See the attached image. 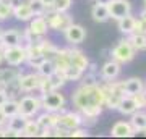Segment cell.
Returning <instances> with one entry per match:
<instances>
[{
  "label": "cell",
  "instance_id": "6da1fadb",
  "mask_svg": "<svg viewBox=\"0 0 146 139\" xmlns=\"http://www.w3.org/2000/svg\"><path fill=\"white\" fill-rule=\"evenodd\" d=\"M104 89L102 84L96 81L94 74H88L84 81L72 94V103L83 117V123H94L101 117L104 108Z\"/></svg>",
  "mask_w": 146,
  "mask_h": 139
},
{
  "label": "cell",
  "instance_id": "7a4b0ae2",
  "mask_svg": "<svg viewBox=\"0 0 146 139\" xmlns=\"http://www.w3.org/2000/svg\"><path fill=\"white\" fill-rule=\"evenodd\" d=\"M102 89H104V107L110 110H117L119 108L120 100L123 99V81H106L102 82Z\"/></svg>",
  "mask_w": 146,
  "mask_h": 139
},
{
  "label": "cell",
  "instance_id": "3957f363",
  "mask_svg": "<svg viewBox=\"0 0 146 139\" xmlns=\"http://www.w3.org/2000/svg\"><path fill=\"white\" fill-rule=\"evenodd\" d=\"M41 103H42V110L46 112H54V113H60L65 108L67 99L62 92H58V89L50 91V92L41 94Z\"/></svg>",
  "mask_w": 146,
  "mask_h": 139
},
{
  "label": "cell",
  "instance_id": "277c9868",
  "mask_svg": "<svg viewBox=\"0 0 146 139\" xmlns=\"http://www.w3.org/2000/svg\"><path fill=\"white\" fill-rule=\"evenodd\" d=\"M135 53L136 50L133 49V45L130 44L128 39H120L115 47L110 50V55H112V60L115 62H119L120 65H123V63H130L133 58H135Z\"/></svg>",
  "mask_w": 146,
  "mask_h": 139
},
{
  "label": "cell",
  "instance_id": "5b68a950",
  "mask_svg": "<svg viewBox=\"0 0 146 139\" xmlns=\"http://www.w3.org/2000/svg\"><path fill=\"white\" fill-rule=\"evenodd\" d=\"M18 102H20V113L23 117H26V118H34L42 110L41 96L26 94V96H23V97L18 99Z\"/></svg>",
  "mask_w": 146,
  "mask_h": 139
},
{
  "label": "cell",
  "instance_id": "8992f818",
  "mask_svg": "<svg viewBox=\"0 0 146 139\" xmlns=\"http://www.w3.org/2000/svg\"><path fill=\"white\" fill-rule=\"evenodd\" d=\"M46 18H47L49 29H52V31H58V32H63L68 26L73 23V18L68 15L67 11L52 10V11H49V13H46Z\"/></svg>",
  "mask_w": 146,
  "mask_h": 139
},
{
  "label": "cell",
  "instance_id": "52a82bcc",
  "mask_svg": "<svg viewBox=\"0 0 146 139\" xmlns=\"http://www.w3.org/2000/svg\"><path fill=\"white\" fill-rule=\"evenodd\" d=\"M3 60L7 62L8 67H21L25 65L28 60L26 55V49L25 45H13V47H5L3 49Z\"/></svg>",
  "mask_w": 146,
  "mask_h": 139
},
{
  "label": "cell",
  "instance_id": "ba28073f",
  "mask_svg": "<svg viewBox=\"0 0 146 139\" xmlns=\"http://www.w3.org/2000/svg\"><path fill=\"white\" fill-rule=\"evenodd\" d=\"M81 125H83V117H81V113H80L78 110L76 112H67V110H63V112L58 113L55 128L73 131L75 128H78Z\"/></svg>",
  "mask_w": 146,
  "mask_h": 139
},
{
  "label": "cell",
  "instance_id": "9c48e42d",
  "mask_svg": "<svg viewBox=\"0 0 146 139\" xmlns=\"http://www.w3.org/2000/svg\"><path fill=\"white\" fill-rule=\"evenodd\" d=\"M42 76L39 73H21L20 78H18V82H20V88L23 94L28 92H34V91H39V84H41Z\"/></svg>",
  "mask_w": 146,
  "mask_h": 139
},
{
  "label": "cell",
  "instance_id": "30bf717a",
  "mask_svg": "<svg viewBox=\"0 0 146 139\" xmlns=\"http://www.w3.org/2000/svg\"><path fill=\"white\" fill-rule=\"evenodd\" d=\"M109 13H110V18L115 21L125 18L127 15L131 13V3L128 0H112L109 5Z\"/></svg>",
  "mask_w": 146,
  "mask_h": 139
},
{
  "label": "cell",
  "instance_id": "8fae6325",
  "mask_svg": "<svg viewBox=\"0 0 146 139\" xmlns=\"http://www.w3.org/2000/svg\"><path fill=\"white\" fill-rule=\"evenodd\" d=\"M26 117H23L21 113L15 115V117H10L7 120V128H5V134L3 136H16L20 138L23 136V128L26 125Z\"/></svg>",
  "mask_w": 146,
  "mask_h": 139
},
{
  "label": "cell",
  "instance_id": "7c38bea8",
  "mask_svg": "<svg viewBox=\"0 0 146 139\" xmlns=\"http://www.w3.org/2000/svg\"><path fill=\"white\" fill-rule=\"evenodd\" d=\"M63 36H65V41H67L68 44L78 45V44H81V42L86 39V29H84L81 24L72 23V24L63 31Z\"/></svg>",
  "mask_w": 146,
  "mask_h": 139
},
{
  "label": "cell",
  "instance_id": "4fadbf2b",
  "mask_svg": "<svg viewBox=\"0 0 146 139\" xmlns=\"http://www.w3.org/2000/svg\"><path fill=\"white\" fill-rule=\"evenodd\" d=\"M28 29L37 37H46L47 31H49V24H47V18L46 15H39V16H33L29 20V26Z\"/></svg>",
  "mask_w": 146,
  "mask_h": 139
},
{
  "label": "cell",
  "instance_id": "5bb4252c",
  "mask_svg": "<svg viewBox=\"0 0 146 139\" xmlns=\"http://www.w3.org/2000/svg\"><path fill=\"white\" fill-rule=\"evenodd\" d=\"M0 39H2V44H3V49L5 47H13V45H20L23 42V37H21V32L18 29H3L0 31Z\"/></svg>",
  "mask_w": 146,
  "mask_h": 139
},
{
  "label": "cell",
  "instance_id": "9a60e30c",
  "mask_svg": "<svg viewBox=\"0 0 146 139\" xmlns=\"http://www.w3.org/2000/svg\"><path fill=\"white\" fill-rule=\"evenodd\" d=\"M120 63L115 62V60H109V62H106L101 68V78L104 79V81H114L117 79L120 74Z\"/></svg>",
  "mask_w": 146,
  "mask_h": 139
},
{
  "label": "cell",
  "instance_id": "2e32d148",
  "mask_svg": "<svg viewBox=\"0 0 146 139\" xmlns=\"http://www.w3.org/2000/svg\"><path fill=\"white\" fill-rule=\"evenodd\" d=\"M13 16L18 21H29L34 16V13H33L31 7H29L28 2L20 0V2H16L15 5H13Z\"/></svg>",
  "mask_w": 146,
  "mask_h": 139
},
{
  "label": "cell",
  "instance_id": "e0dca14e",
  "mask_svg": "<svg viewBox=\"0 0 146 139\" xmlns=\"http://www.w3.org/2000/svg\"><path fill=\"white\" fill-rule=\"evenodd\" d=\"M110 134L114 138H131L135 136V129L130 125V121H117L110 129Z\"/></svg>",
  "mask_w": 146,
  "mask_h": 139
},
{
  "label": "cell",
  "instance_id": "ac0fdd59",
  "mask_svg": "<svg viewBox=\"0 0 146 139\" xmlns=\"http://www.w3.org/2000/svg\"><path fill=\"white\" fill-rule=\"evenodd\" d=\"M68 50H70V60H72L73 67L80 68V70H81V71H84V73L88 71V68H89L88 57H86V55H84L80 49H68Z\"/></svg>",
  "mask_w": 146,
  "mask_h": 139
},
{
  "label": "cell",
  "instance_id": "d6986e66",
  "mask_svg": "<svg viewBox=\"0 0 146 139\" xmlns=\"http://www.w3.org/2000/svg\"><path fill=\"white\" fill-rule=\"evenodd\" d=\"M54 63L58 71L67 70L68 67H72V60H70V50L68 49H57L55 55H54Z\"/></svg>",
  "mask_w": 146,
  "mask_h": 139
},
{
  "label": "cell",
  "instance_id": "ffe728a7",
  "mask_svg": "<svg viewBox=\"0 0 146 139\" xmlns=\"http://www.w3.org/2000/svg\"><path fill=\"white\" fill-rule=\"evenodd\" d=\"M145 91V84L140 78H128L123 81V92L125 96H135V94Z\"/></svg>",
  "mask_w": 146,
  "mask_h": 139
},
{
  "label": "cell",
  "instance_id": "44dd1931",
  "mask_svg": "<svg viewBox=\"0 0 146 139\" xmlns=\"http://www.w3.org/2000/svg\"><path fill=\"white\" fill-rule=\"evenodd\" d=\"M117 110L122 115H131V113H135L136 110H140V107H138V103H136L133 96H123V99L120 100Z\"/></svg>",
  "mask_w": 146,
  "mask_h": 139
},
{
  "label": "cell",
  "instance_id": "7402d4cb",
  "mask_svg": "<svg viewBox=\"0 0 146 139\" xmlns=\"http://www.w3.org/2000/svg\"><path fill=\"white\" fill-rule=\"evenodd\" d=\"M91 16L96 23H106L110 20V13H109V7L107 5H101V3H94L91 8Z\"/></svg>",
  "mask_w": 146,
  "mask_h": 139
},
{
  "label": "cell",
  "instance_id": "603a6c76",
  "mask_svg": "<svg viewBox=\"0 0 146 139\" xmlns=\"http://www.w3.org/2000/svg\"><path fill=\"white\" fill-rule=\"evenodd\" d=\"M57 118L58 113H54V112H42V113H37V123L41 125V128H55L57 125Z\"/></svg>",
  "mask_w": 146,
  "mask_h": 139
},
{
  "label": "cell",
  "instance_id": "cb8c5ba5",
  "mask_svg": "<svg viewBox=\"0 0 146 139\" xmlns=\"http://www.w3.org/2000/svg\"><path fill=\"white\" fill-rule=\"evenodd\" d=\"M21 74L20 70H16V67H10V68H0V89H3L11 81Z\"/></svg>",
  "mask_w": 146,
  "mask_h": 139
},
{
  "label": "cell",
  "instance_id": "d4e9b609",
  "mask_svg": "<svg viewBox=\"0 0 146 139\" xmlns=\"http://www.w3.org/2000/svg\"><path fill=\"white\" fill-rule=\"evenodd\" d=\"M130 125L133 126L135 129V133H143L146 129V113L145 112H140V110H136L135 113L130 115Z\"/></svg>",
  "mask_w": 146,
  "mask_h": 139
},
{
  "label": "cell",
  "instance_id": "484cf974",
  "mask_svg": "<svg viewBox=\"0 0 146 139\" xmlns=\"http://www.w3.org/2000/svg\"><path fill=\"white\" fill-rule=\"evenodd\" d=\"M117 26H119L120 32H123L125 36H130L135 31V16H131V13L127 15L125 18H122V20L117 21Z\"/></svg>",
  "mask_w": 146,
  "mask_h": 139
},
{
  "label": "cell",
  "instance_id": "4316f807",
  "mask_svg": "<svg viewBox=\"0 0 146 139\" xmlns=\"http://www.w3.org/2000/svg\"><path fill=\"white\" fill-rule=\"evenodd\" d=\"M0 110L3 112L7 118H10V117H15V115L20 113V102H18V99H8L2 107Z\"/></svg>",
  "mask_w": 146,
  "mask_h": 139
},
{
  "label": "cell",
  "instance_id": "83f0119b",
  "mask_svg": "<svg viewBox=\"0 0 146 139\" xmlns=\"http://www.w3.org/2000/svg\"><path fill=\"white\" fill-rule=\"evenodd\" d=\"M41 125L37 123V120H31L28 118L26 120V125H25V128H23V136H26V138H36L41 134Z\"/></svg>",
  "mask_w": 146,
  "mask_h": 139
},
{
  "label": "cell",
  "instance_id": "f1b7e54d",
  "mask_svg": "<svg viewBox=\"0 0 146 139\" xmlns=\"http://www.w3.org/2000/svg\"><path fill=\"white\" fill-rule=\"evenodd\" d=\"M127 39L130 41V44L133 45V49H135L136 52L146 50V34H141V32H133V34H130Z\"/></svg>",
  "mask_w": 146,
  "mask_h": 139
},
{
  "label": "cell",
  "instance_id": "f546056e",
  "mask_svg": "<svg viewBox=\"0 0 146 139\" xmlns=\"http://www.w3.org/2000/svg\"><path fill=\"white\" fill-rule=\"evenodd\" d=\"M18 78L11 79L5 88H3L5 89V92L8 94V99H18V97H21V94H23L21 92V88H20V82H18Z\"/></svg>",
  "mask_w": 146,
  "mask_h": 139
},
{
  "label": "cell",
  "instance_id": "4dcf8cb0",
  "mask_svg": "<svg viewBox=\"0 0 146 139\" xmlns=\"http://www.w3.org/2000/svg\"><path fill=\"white\" fill-rule=\"evenodd\" d=\"M37 73L41 74V76H50L54 71H57V68H55V63H54L52 58H46L44 62L36 68Z\"/></svg>",
  "mask_w": 146,
  "mask_h": 139
},
{
  "label": "cell",
  "instance_id": "1f68e13d",
  "mask_svg": "<svg viewBox=\"0 0 146 139\" xmlns=\"http://www.w3.org/2000/svg\"><path fill=\"white\" fill-rule=\"evenodd\" d=\"M39 42H41V49H42L44 57L46 58H54V55H55V52H57L58 47H55L49 39H44V37H41V41Z\"/></svg>",
  "mask_w": 146,
  "mask_h": 139
},
{
  "label": "cell",
  "instance_id": "d6a6232c",
  "mask_svg": "<svg viewBox=\"0 0 146 139\" xmlns=\"http://www.w3.org/2000/svg\"><path fill=\"white\" fill-rule=\"evenodd\" d=\"M63 74H65V78H67V82L68 81H80L81 78H83V74H84V71H81L80 68H76V67H68L67 70H63Z\"/></svg>",
  "mask_w": 146,
  "mask_h": 139
},
{
  "label": "cell",
  "instance_id": "836d02e7",
  "mask_svg": "<svg viewBox=\"0 0 146 139\" xmlns=\"http://www.w3.org/2000/svg\"><path fill=\"white\" fill-rule=\"evenodd\" d=\"M28 3H29V7H31V10H33V13H34V16L46 15V13H47L46 7H44V3H42V0H29Z\"/></svg>",
  "mask_w": 146,
  "mask_h": 139
},
{
  "label": "cell",
  "instance_id": "e575fe53",
  "mask_svg": "<svg viewBox=\"0 0 146 139\" xmlns=\"http://www.w3.org/2000/svg\"><path fill=\"white\" fill-rule=\"evenodd\" d=\"M73 0H55L54 2V10L57 11H68L72 7Z\"/></svg>",
  "mask_w": 146,
  "mask_h": 139
},
{
  "label": "cell",
  "instance_id": "d590c367",
  "mask_svg": "<svg viewBox=\"0 0 146 139\" xmlns=\"http://www.w3.org/2000/svg\"><path fill=\"white\" fill-rule=\"evenodd\" d=\"M133 32H141V34H146V20L145 18H135V31Z\"/></svg>",
  "mask_w": 146,
  "mask_h": 139
},
{
  "label": "cell",
  "instance_id": "8d00e7d4",
  "mask_svg": "<svg viewBox=\"0 0 146 139\" xmlns=\"http://www.w3.org/2000/svg\"><path fill=\"white\" fill-rule=\"evenodd\" d=\"M86 136H89L88 129H86V128H81V126L75 128L73 131H70V138H86Z\"/></svg>",
  "mask_w": 146,
  "mask_h": 139
},
{
  "label": "cell",
  "instance_id": "74e56055",
  "mask_svg": "<svg viewBox=\"0 0 146 139\" xmlns=\"http://www.w3.org/2000/svg\"><path fill=\"white\" fill-rule=\"evenodd\" d=\"M133 97H135V100H136V103H138L140 110H141V108H145V107H146V91H141V92L135 94Z\"/></svg>",
  "mask_w": 146,
  "mask_h": 139
},
{
  "label": "cell",
  "instance_id": "f35d334b",
  "mask_svg": "<svg viewBox=\"0 0 146 139\" xmlns=\"http://www.w3.org/2000/svg\"><path fill=\"white\" fill-rule=\"evenodd\" d=\"M54 2H55V0H42V3H44V7H46L47 13L54 10Z\"/></svg>",
  "mask_w": 146,
  "mask_h": 139
},
{
  "label": "cell",
  "instance_id": "ab89813d",
  "mask_svg": "<svg viewBox=\"0 0 146 139\" xmlns=\"http://www.w3.org/2000/svg\"><path fill=\"white\" fill-rule=\"evenodd\" d=\"M8 100V94L5 92V89H0V107Z\"/></svg>",
  "mask_w": 146,
  "mask_h": 139
},
{
  "label": "cell",
  "instance_id": "60d3db41",
  "mask_svg": "<svg viewBox=\"0 0 146 139\" xmlns=\"http://www.w3.org/2000/svg\"><path fill=\"white\" fill-rule=\"evenodd\" d=\"M7 120H8V118H7L5 115H3V112L0 110V128H3V126L7 125Z\"/></svg>",
  "mask_w": 146,
  "mask_h": 139
},
{
  "label": "cell",
  "instance_id": "b9f144b4",
  "mask_svg": "<svg viewBox=\"0 0 146 139\" xmlns=\"http://www.w3.org/2000/svg\"><path fill=\"white\" fill-rule=\"evenodd\" d=\"M112 0H94V3H101V5H109Z\"/></svg>",
  "mask_w": 146,
  "mask_h": 139
},
{
  "label": "cell",
  "instance_id": "7bdbcfd3",
  "mask_svg": "<svg viewBox=\"0 0 146 139\" xmlns=\"http://www.w3.org/2000/svg\"><path fill=\"white\" fill-rule=\"evenodd\" d=\"M2 62H5L3 60V49H0V65H2Z\"/></svg>",
  "mask_w": 146,
  "mask_h": 139
},
{
  "label": "cell",
  "instance_id": "ee69618b",
  "mask_svg": "<svg viewBox=\"0 0 146 139\" xmlns=\"http://www.w3.org/2000/svg\"><path fill=\"white\" fill-rule=\"evenodd\" d=\"M140 16H141V18H145V20H146V8H145V10H143V11H141V13H140Z\"/></svg>",
  "mask_w": 146,
  "mask_h": 139
},
{
  "label": "cell",
  "instance_id": "f6af8a7d",
  "mask_svg": "<svg viewBox=\"0 0 146 139\" xmlns=\"http://www.w3.org/2000/svg\"><path fill=\"white\" fill-rule=\"evenodd\" d=\"M3 134H5V129H2V128H0V136H3Z\"/></svg>",
  "mask_w": 146,
  "mask_h": 139
},
{
  "label": "cell",
  "instance_id": "bcb514c9",
  "mask_svg": "<svg viewBox=\"0 0 146 139\" xmlns=\"http://www.w3.org/2000/svg\"><path fill=\"white\" fill-rule=\"evenodd\" d=\"M143 133H145V134H146V129H145V131H143Z\"/></svg>",
  "mask_w": 146,
  "mask_h": 139
},
{
  "label": "cell",
  "instance_id": "7dc6e473",
  "mask_svg": "<svg viewBox=\"0 0 146 139\" xmlns=\"http://www.w3.org/2000/svg\"><path fill=\"white\" fill-rule=\"evenodd\" d=\"M145 5H146V0H145Z\"/></svg>",
  "mask_w": 146,
  "mask_h": 139
},
{
  "label": "cell",
  "instance_id": "c3c4849f",
  "mask_svg": "<svg viewBox=\"0 0 146 139\" xmlns=\"http://www.w3.org/2000/svg\"><path fill=\"white\" fill-rule=\"evenodd\" d=\"M145 91H146V86H145Z\"/></svg>",
  "mask_w": 146,
  "mask_h": 139
},
{
  "label": "cell",
  "instance_id": "681fc988",
  "mask_svg": "<svg viewBox=\"0 0 146 139\" xmlns=\"http://www.w3.org/2000/svg\"><path fill=\"white\" fill-rule=\"evenodd\" d=\"M18 2H20V0H18Z\"/></svg>",
  "mask_w": 146,
  "mask_h": 139
}]
</instances>
